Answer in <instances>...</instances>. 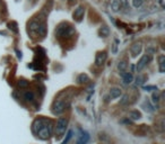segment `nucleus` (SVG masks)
I'll list each match as a JSON object with an SVG mask.
<instances>
[{"label":"nucleus","instance_id":"obj_3","mask_svg":"<svg viewBox=\"0 0 165 144\" xmlns=\"http://www.w3.org/2000/svg\"><path fill=\"white\" fill-rule=\"evenodd\" d=\"M67 124H68V121L63 117H60L57 122V128H55V133L58 135V137H61L62 135L66 132V128H67Z\"/></svg>","mask_w":165,"mask_h":144},{"label":"nucleus","instance_id":"obj_15","mask_svg":"<svg viewBox=\"0 0 165 144\" xmlns=\"http://www.w3.org/2000/svg\"><path fill=\"white\" fill-rule=\"evenodd\" d=\"M77 81L80 83H86L87 81H89V78H88V75L87 74H80L78 78H77Z\"/></svg>","mask_w":165,"mask_h":144},{"label":"nucleus","instance_id":"obj_6","mask_svg":"<svg viewBox=\"0 0 165 144\" xmlns=\"http://www.w3.org/2000/svg\"><path fill=\"white\" fill-rule=\"evenodd\" d=\"M106 58H107L106 52H100V53L96 55V59H95L96 65H102L104 62H105V60H106Z\"/></svg>","mask_w":165,"mask_h":144},{"label":"nucleus","instance_id":"obj_21","mask_svg":"<svg viewBox=\"0 0 165 144\" xmlns=\"http://www.w3.org/2000/svg\"><path fill=\"white\" fill-rule=\"evenodd\" d=\"M144 0H132V3H134V8H139L141 5H143Z\"/></svg>","mask_w":165,"mask_h":144},{"label":"nucleus","instance_id":"obj_10","mask_svg":"<svg viewBox=\"0 0 165 144\" xmlns=\"http://www.w3.org/2000/svg\"><path fill=\"white\" fill-rule=\"evenodd\" d=\"M88 140H89V135L87 133H82V135H80V137L78 139L77 144H87Z\"/></svg>","mask_w":165,"mask_h":144},{"label":"nucleus","instance_id":"obj_9","mask_svg":"<svg viewBox=\"0 0 165 144\" xmlns=\"http://www.w3.org/2000/svg\"><path fill=\"white\" fill-rule=\"evenodd\" d=\"M121 77H122L123 82L125 84H129V83H131L134 81V75L131 73H129V72H121Z\"/></svg>","mask_w":165,"mask_h":144},{"label":"nucleus","instance_id":"obj_1","mask_svg":"<svg viewBox=\"0 0 165 144\" xmlns=\"http://www.w3.org/2000/svg\"><path fill=\"white\" fill-rule=\"evenodd\" d=\"M52 131H53V123L50 119L37 118L33 123V132L37 134V136L43 140L49 139L52 134Z\"/></svg>","mask_w":165,"mask_h":144},{"label":"nucleus","instance_id":"obj_11","mask_svg":"<svg viewBox=\"0 0 165 144\" xmlns=\"http://www.w3.org/2000/svg\"><path fill=\"white\" fill-rule=\"evenodd\" d=\"M120 95H121V90L119 88H112L110 90V97L111 98H118V97H120Z\"/></svg>","mask_w":165,"mask_h":144},{"label":"nucleus","instance_id":"obj_20","mask_svg":"<svg viewBox=\"0 0 165 144\" xmlns=\"http://www.w3.org/2000/svg\"><path fill=\"white\" fill-rule=\"evenodd\" d=\"M155 52H156V49H155V47H152V46H148V47L146 49V54H148V55H153Z\"/></svg>","mask_w":165,"mask_h":144},{"label":"nucleus","instance_id":"obj_18","mask_svg":"<svg viewBox=\"0 0 165 144\" xmlns=\"http://www.w3.org/2000/svg\"><path fill=\"white\" fill-rule=\"evenodd\" d=\"M25 99L27 100V101H33V99H34V95L32 91H27V93H25Z\"/></svg>","mask_w":165,"mask_h":144},{"label":"nucleus","instance_id":"obj_19","mask_svg":"<svg viewBox=\"0 0 165 144\" xmlns=\"http://www.w3.org/2000/svg\"><path fill=\"white\" fill-rule=\"evenodd\" d=\"M159 99H161V97H159V93H158V90H156V93H153V101H154V103H158V101H159Z\"/></svg>","mask_w":165,"mask_h":144},{"label":"nucleus","instance_id":"obj_2","mask_svg":"<svg viewBox=\"0 0 165 144\" xmlns=\"http://www.w3.org/2000/svg\"><path fill=\"white\" fill-rule=\"evenodd\" d=\"M73 32H75L73 28L71 26H69L68 24H61V25L58 26V28L55 31V34L59 37H66V36H70Z\"/></svg>","mask_w":165,"mask_h":144},{"label":"nucleus","instance_id":"obj_23","mask_svg":"<svg viewBox=\"0 0 165 144\" xmlns=\"http://www.w3.org/2000/svg\"><path fill=\"white\" fill-rule=\"evenodd\" d=\"M72 137V131H69V133H68V135H67V137L63 140V142H62V144H67L68 142H69V140Z\"/></svg>","mask_w":165,"mask_h":144},{"label":"nucleus","instance_id":"obj_24","mask_svg":"<svg viewBox=\"0 0 165 144\" xmlns=\"http://www.w3.org/2000/svg\"><path fill=\"white\" fill-rule=\"evenodd\" d=\"M119 3H120V8H122V7H127V6H128L127 0H120V1H119Z\"/></svg>","mask_w":165,"mask_h":144},{"label":"nucleus","instance_id":"obj_8","mask_svg":"<svg viewBox=\"0 0 165 144\" xmlns=\"http://www.w3.org/2000/svg\"><path fill=\"white\" fill-rule=\"evenodd\" d=\"M84 14H85V8L80 6V7H78L76 10L73 11V18H75L77 21H80L82 18V16H84Z\"/></svg>","mask_w":165,"mask_h":144},{"label":"nucleus","instance_id":"obj_5","mask_svg":"<svg viewBox=\"0 0 165 144\" xmlns=\"http://www.w3.org/2000/svg\"><path fill=\"white\" fill-rule=\"evenodd\" d=\"M64 108H66V103L63 100L58 99V100H55L54 104H53V109L52 110H53L54 114H61L64 110Z\"/></svg>","mask_w":165,"mask_h":144},{"label":"nucleus","instance_id":"obj_12","mask_svg":"<svg viewBox=\"0 0 165 144\" xmlns=\"http://www.w3.org/2000/svg\"><path fill=\"white\" fill-rule=\"evenodd\" d=\"M158 61H159V72L165 71V56L164 55H159L158 56Z\"/></svg>","mask_w":165,"mask_h":144},{"label":"nucleus","instance_id":"obj_28","mask_svg":"<svg viewBox=\"0 0 165 144\" xmlns=\"http://www.w3.org/2000/svg\"><path fill=\"white\" fill-rule=\"evenodd\" d=\"M131 71L132 72L134 71V65H131Z\"/></svg>","mask_w":165,"mask_h":144},{"label":"nucleus","instance_id":"obj_22","mask_svg":"<svg viewBox=\"0 0 165 144\" xmlns=\"http://www.w3.org/2000/svg\"><path fill=\"white\" fill-rule=\"evenodd\" d=\"M145 80V77H143V75H139L138 78H137V81H136V83H137V86H141V84H144V81Z\"/></svg>","mask_w":165,"mask_h":144},{"label":"nucleus","instance_id":"obj_17","mask_svg":"<svg viewBox=\"0 0 165 144\" xmlns=\"http://www.w3.org/2000/svg\"><path fill=\"white\" fill-rule=\"evenodd\" d=\"M127 67H128V64H127V62L125 61L119 62V64H118V69H119V71L120 72H124V70L127 69Z\"/></svg>","mask_w":165,"mask_h":144},{"label":"nucleus","instance_id":"obj_25","mask_svg":"<svg viewBox=\"0 0 165 144\" xmlns=\"http://www.w3.org/2000/svg\"><path fill=\"white\" fill-rule=\"evenodd\" d=\"M18 84H19L21 87H27V86H28V82L25 81V80H21V81L18 82Z\"/></svg>","mask_w":165,"mask_h":144},{"label":"nucleus","instance_id":"obj_4","mask_svg":"<svg viewBox=\"0 0 165 144\" xmlns=\"http://www.w3.org/2000/svg\"><path fill=\"white\" fill-rule=\"evenodd\" d=\"M152 55H148V54H146V55H144L140 60H139V62H138V64H137V71H141L143 69H144L145 67L149 63V62L152 61Z\"/></svg>","mask_w":165,"mask_h":144},{"label":"nucleus","instance_id":"obj_16","mask_svg":"<svg viewBox=\"0 0 165 144\" xmlns=\"http://www.w3.org/2000/svg\"><path fill=\"white\" fill-rule=\"evenodd\" d=\"M111 8L113 11H119L120 9V3H119V0H113L112 3H111Z\"/></svg>","mask_w":165,"mask_h":144},{"label":"nucleus","instance_id":"obj_7","mask_svg":"<svg viewBox=\"0 0 165 144\" xmlns=\"http://www.w3.org/2000/svg\"><path fill=\"white\" fill-rule=\"evenodd\" d=\"M130 52H131L132 56H137V55L141 52V43H140V42H138V43L132 44V45H131V47H130Z\"/></svg>","mask_w":165,"mask_h":144},{"label":"nucleus","instance_id":"obj_13","mask_svg":"<svg viewBox=\"0 0 165 144\" xmlns=\"http://www.w3.org/2000/svg\"><path fill=\"white\" fill-rule=\"evenodd\" d=\"M129 117H130L131 119L136 121V119H139V118L141 117V114L139 113L138 110H132V112L129 113Z\"/></svg>","mask_w":165,"mask_h":144},{"label":"nucleus","instance_id":"obj_27","mask_svg":"<svg viewBox=\"0 0 165 144\" xmlns=\"http://www.w3.org/2000/svg\"><path fill=\"white\" fill-rule=\"evenodd\" d=\"M69 1H70V3H75L77 0H69Z\"/></svg>","mask_w":165,"mask_h":144},{"label":"nucleus","instance_id":"obj_26","mask_svg":"<svg viewBox=\"0 0 165 144\" xmlns=\"http://www.w3.org/2000/svg\"><path fill=\"white\" fill-rule=\"evenodd\" d=\"M127 101H128V96H127V95H124L123 98H122V100L120 101V104H121V105H124V104L127 103Z\"/></svg>","mask_w":165,"mask_h":144},{"label":"nucleus","instance_id":"obj_14","mask_svg":"<svg viewBox=\"0 0 165 144\" xmlns=\"http://www.w3.org/2000/svg\"><path fill=\"white\" fill-rule=\"evenodd\" d=\"M109 34H110V29H109V27H107V26H103V27H101V29H100V35H101V36L106 37V36H109Z\"/></svg>","mask_w":165,"mask_h":144}]
</instances>
